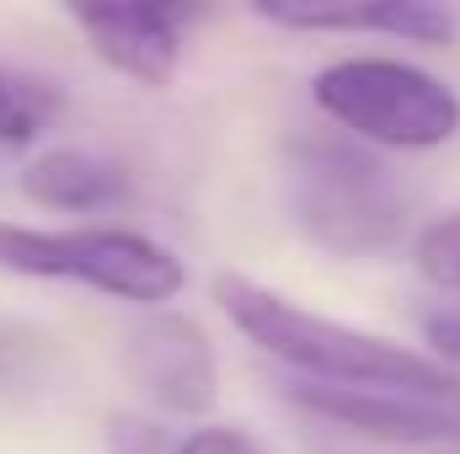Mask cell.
<instances>
[{"label": "cell", "mask_w": 460, "mask_h": 454, "mask_svg": "<svg viewBox=\"0 0 460 454\" xmlns=\"http://www.w3.org/2000/svg\"><path fill=\"white\" fill-rule=\"evenodd\" d=\"M215 305L230 327L268 358H279L289 374L305 385H338V390H407V396H445L460 401V369L434 363L429 353H412L402 342H385L375 332H358L348 321L316 316L279 289L220 273L215 278Z\"/></svg>", "instance_id": "1"}, {"label": "cell", "mask_w": 460, "mask_h": 454, "mask_svg": "<svg viewBox=\"0 0 460 454\" xmlns=\"http://www.w3.org/2000/svg\"><path fill=\"white\" fill-rule=\"evenodd\" d=\"M289 209L322 251L348 262L396 251L412 225L407 188L348 134H305L289 144Z\"/></svg>", "instance_id": "2"}, {"label": "cell", "mask_w": 460, "mask_h": 454, "mask_svg": "<svg viewBox=\"0 0 460 454\" xmlns=\"http://www.w3.org/2000/svg\"><path fill=\"white\" fill-rule=\"evenodd\" d=\"M0 273L86 284L97 294L134 300V305H166L188 289V267L177 251H166L161 240H150L139 230L118 225L38 230L0 220Z\"/></svg>", "instance_id": "3"}, {"label": "cell", "mask_w": 460, "mask_h": 454, "mask_svg": "<svg viewBox=\"0 0 460 454\" xmlns=\"http://www.w3.org/2000/svg\"><path fill=\"white\" fill-rule=\"evenodd\" d=\"M311 97L348 139L380 150H439L460 134V97L402 59H338L311 81Z\"/></svg>", "instance_id": "4"}, {"label": "cell", "mask_w": 460, "mask_h": 454, "mask_svg": "<svg viewBox=\"0 0 460 454\" xmlns=\"http://www.w3.org/2000/svg\"><path fill=\"white\" fill-rule=\"evenodd\" d=\"M123 374L161 412L204 417L215 406V347L199 321L177 310H155L123 337Z\"/></svg>", "instance_id": "5"}, {"label": "cell", "mask_w": 460, "mask_h": 454, "mask_svg": "<svg viewBox=\"0 0 460 454\" xmlns=\"http://www.w3.org/2000/svg\"><path fill=\"white\" fill-rule=\"evenodd\" d=\"M70 22L86 32V43L97 48L108 70L161 92L172 86L182 65V27L193 22V11L182 5H75Z\"/></svg>", "instance_id": "6"}, {"label": "cell", "mask_w": 460, "mask_h": 454, "mask_svg": "<svg viewBox=\"0 0 460 454\" xmlns=\"http://www.w3.org/2000/svg\"><path fill=\"white\" fill-rule=\"evenodd\" d=\"M257 16L289 32H380L423 48L460 38V16L434 0H257Z\"/></svg>", "instance_id": "7"}, {"label": "cell", "mask_w": 460, "mask_h": 454, "mask_svg": "<svg viewBox=\"0 0 460 454\" xmlns=\"http://www.w3.org/2000/svg\"><path fill=\"white\" fill-rule=\"evenodd\" d=\"M22 193L43 209L92 214V209H113L128 198V171L118 161L86 155V150H43L38 161H27Z\"/></svg>", "instance_id": "8"}, {"label": "cell", "mask_w": 460, "mask_h": 454, "mask_svg": "<svg viewBox=\"0 0 460 454\" xmlns=\"http://www.w3.org/2000/svg\"><path fill=\"white\" fill-rule=\"evenodd\" d=\"M108 454H268L241 428H193L172 439L150 417H113L108 423Z\"/></svg>", "instance_id": "9"}, {"label": "cell", "mask_w": 460, "mask_h": 454, "mask_svg": "<svg viewBox=\"0 0 460 454\" xmlns=\"http://www.w3.org/2000/svg\"><path fill=\"white\" fill-rule=\"evenodd\" d=\"M54 113H59V92L49 81L0 65V150L32 144L54 123Z\"/></svg>", "instance_id": "10"}, {"label": "cell", "mask_w": 460, "mask_h": 454, "mask_svg": "<svg viewBox=\"0 0 460 454\" xmlns=\"http://www.w3.org/2000/svg\"><path fill=\"white\" fill-rule=\"evenodd\" d=\"M412 262H418V273H423L434 289L460 294V209L445 214V220H434V225L418 235Z\"/></svg>", "instance_id": "11"}, {"label": "cell", "mask_w": 460, "mask_h": 454, "mask_svg": "<svg viewBox=\"0 0 460 454\" xmlns=\"http://www.w3.org/2000/svg\"><path fill=\"white\" fill-rule=\"evenodd\" d=\"M423 337H429V347H434V363L456 369L460 363V310L456 305L429 310V316H423Z\"/></svg>", "instance_id": "12"}]
</instances>
